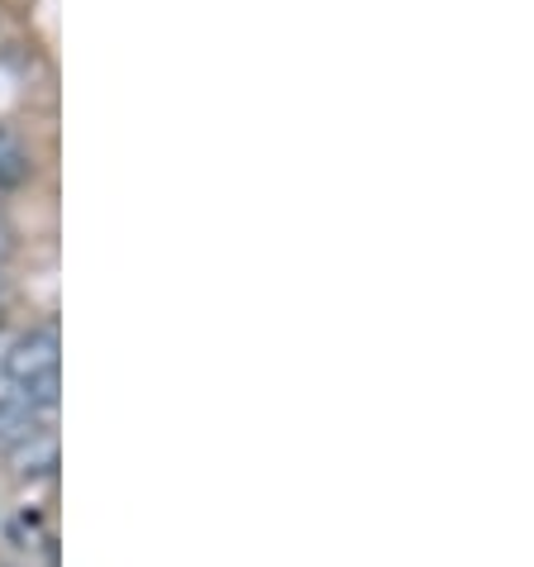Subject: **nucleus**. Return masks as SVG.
<instances>
[{
  "mask_svg": "<svg viewBox=\"0 0 534 567\" xmlns=\"http://www.w3.org/2000/svg\"><path fill=\"white\" fill-rule=\"evenodd\" d=\"M14 254V239H10V229L6 225H0V267H6V258Z\"/></svg>",
  "mask_w": 534,
  "mask_h": 567,
  "instance_id": "nucleus-5",
  "label": "nucleus"
},
{
  "mask_svg": "<svg viewBox=\"0 0 534 567\" xmlns=\"http://www.w3.org/2000/svg\"><path fill=\"white\" fill-rule=\"evenodd\" d=\"M24 172H29V148H24V138L14 134L10 124H0V186L24 182Z\"/></svg>",
  "mask_w": 534,
  "mask_h": 567,
  "instance_id": "nucleus-4",
  "label": "nucleus"
},
{
  "mask_svg": "<svg viewBox=\"0 0 534 567\" xmlns=\"http://www.w3.org/2000/svg\"><path fill=\"white\" fill-rule=\"evenodd\" d=\"M0 291H6V277H0Z\"/></svg>",
  "mask_w": 534,
  "mask_h": 567,
  "instance_id": "nucleus-6",
  "label": "nucleus"
},
{
  "mask_svg": "<svg viewBox=\"0 0 534 567\" xmlns=\"http://www.w3.org/2000/svg\"><path fill=\"white\" fill-rule=\"evenodd\" d=\"M10 453H14V472H20V477H49L58 467V439L43 430V424L29 439H20Z\"/></svg>",
  "mask_w": 534,
  "mask_h": 567,
  "instance_id": "nucleus-2",
  "label": "nucleus"
},
{
  "mask_svg": "<svg viewBox=\"0 0 534 567\" xmlns=\"http://www.w3.org/2000/svg\"><path fill=\"white\" fill-rule=\"evenodd\" d=\"M0 372H6L14 386H34V382H43V377H53L58 372V329L53 324L24 329V334L10 343L6 368Z\"/></svg>",
  "mask_w": 534,
  "mask_h": 567,
  "instance_id": "nucleus-1",
  "label": "nucleus"
},
{
  "mask_svg": "<svg viewBox=\"0 0 534 567\" xmlns=\"http://www.w3.org/2000/svg\"><path fill=\"white\" fill-rule=\"evenodd\" d=\"M34 430H39V420H34V411L24 405V396L0 401V449H14L20 439H29Z\"/></svg>",
  "mask_w": 534,
  "mask_h": 567,
  "instance_id": "nucleus-3",
  "label": "nucleus"
}]
</instances>
